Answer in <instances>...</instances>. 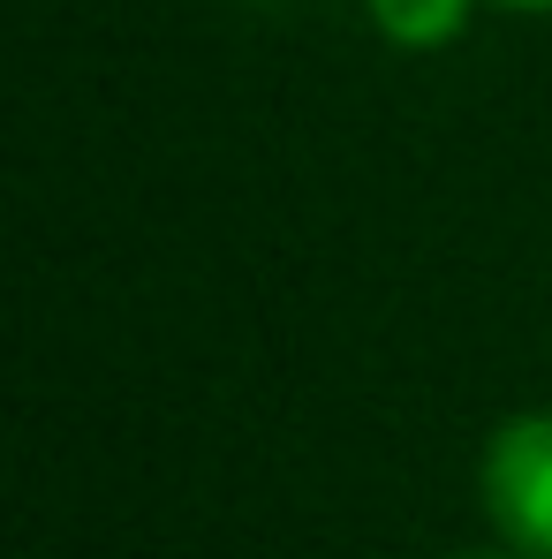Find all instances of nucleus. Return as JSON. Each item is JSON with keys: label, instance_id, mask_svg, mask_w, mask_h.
<instances>
[{"label": "nucleus", "instance_id": "nucleus-1", "mask_svg": "<svg viewBox=\"0 0 552 559\" xmlns=\"http://www.w3.org/2000/svg\"><path fill=\"white\" fill-rule=\"evenodd\" d=\"M477 499L500 545L522 559H552V408H515L477 462Z\"/></svg>", "mask_w": 552, "mask_h": 559}, {"label": "nucleus", "instance_id": "nucleus-2", "mask_svg": "<svg viewBox=\"0 0 552 559\" xmlns=\"http://www.w3.org/2000/svg\"><path fill=\"white\" fill-rule=\"evenodd\" d=\"M364 8H371V23H378V38L401 46V53L455 46L461 31H469V15H477V0H364Z\"/></svg>", "mask_w": 552, "mask_h": 559}, {"label": "nucleus", "instance_id": "nucleus-3", "mask_svg": "<svg viewBox=\"0 0 552 559\" xmlns=\"http://www.w3.org/2000/svg\"><path fill=\"white\" fill-rule=\"evenodd\" d=\"M492 8H515V15H552V0H492Z\"/></svg>", "mask_w": 552, "mask_h": 559}, {"label": "nucleus", "instance_id": "nucleus-4", "mask_svg": "<svg viewBox=\"0 0 552 559\" xmlns=\"http://www.w3.org/2000/svg\"><path fill=\"white\" fill-rule=\"evenodd\" d=\"M447 559H522V552H507V545H500V552H447Z\"/></svg>", "mask_w": 552, "mask_h": 559}]
</instances>
